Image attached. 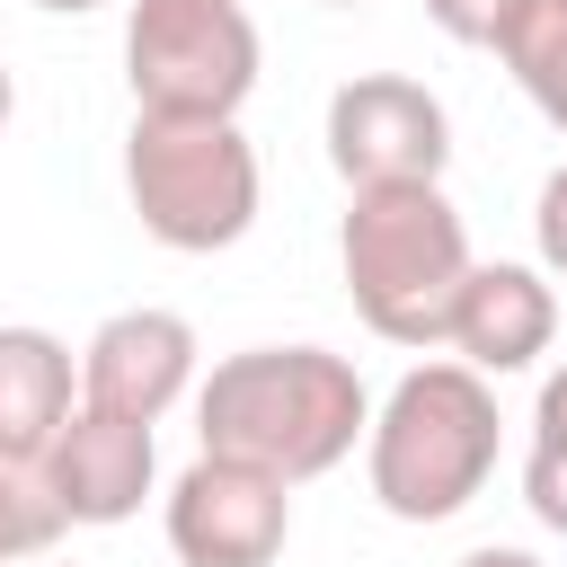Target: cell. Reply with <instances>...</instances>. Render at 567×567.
<instances>
[{"label":"cell","mask_w":567,"mask_h":567,"mask_svg":"<svg viewBox=\"0 0 567 567\" xmlns=\"http://www.w3.org/2000/svg\"><path fill=\"white\" fill-rule=\"evenodd\" d=\"M443 346H452V363H470L478 381L532 372V363L558 346V284H549L540 266H523V257H487V266H470Z\"/></svg>","instance_id":"obj_10"},{"label":"cell","mask_w":567,"mask_h":567,"mask_svg":"<svg viewBox=\"0 0 567 567\" xmlns=\"http://www.w3.org/2000/svg\"><path fill=\"white\" fill-rule=\"evenodd\" d=\"M9 115H18V80H9V62H0V133H9Z\"/></svg>","instance_id":"obj_19"},{"label":"cell","mask_w":567,"mask_h":567,"mask_svg":"<svg viewBox=\"0 0 567 567\" xmlns=\"http://www.w3.org/2000/svg\"><path fill=\"white\" fill-rule=\"evenodd\" d=\"M470 221L443 186H363L337 221V275L354 319L381 346H443L452 301L470 284Z\"/></svg>","instance_id":"obj_3"},{"label":"cell","mask_w":567,"mask_h":567,"mask_svg":"<svg viewBox=\"0 0 567 567\" xmlns=\"http://www.w3.org/2000/svg\"><path fill=\"white\" fill-rule=\"evenodd\" d=\"M452 567H549L540 549H514V540H478V549H461Z\"/></svg>","instance_id":"obj_17"},{"label":"cell","mask_w":567,"mask_h":567,"mask_svg":"<svg viewBox=\"0 0 567 567\" xmlns=\"http://www.w3.org/2000/svg\"><path fill=\"white\" fill-rule=\"evenodd\" d=\"M372 425V390L328 346H239L195 381V452L248 461L284 487L328 478Z\"/></svg>","instance_id":"obj_1"},{"label":"cell","mask_w":567,"mask_h":567,"mask_svg":"<svg viewBox=\"0 0 567 567\" xmlns=\"http://www.w3.org/2000/svg\"><path fill=\"white\" fill-rule=\"evenodd\" d=\"M27 9H44V18H89V9H106V0H27Z\"/></svg>","instance_id":"obj_18"},{"label":"cell","mask_w":567,"mask_h":567,"mask_svg":"<svg viewBox=\"0 0 567 567\" xmlns=\"http://www.w3.org/2000/svg\"><path fill=\"white\" fill-rule=\"evenodd\" d=\"M35 487L53 496L62 523H89V532L133 523L142 496L159 487V443H151V425H133V416L71 408V425H62L53 452L35 461Z\"/></svg>","instance_id":"obj_9"},{"label":"cell","mask_w":567,"mask_h":567,"mask_svg":"<svg viewBox=\"0 0 567 567\" xmlns=\"http://www.w3.org/2000/svg\"><path fill=\"white\" fill-rule=\"evenodd\" d=\"M71 408H80V354L35 319H0V461L35 470L71 425Z\"/></svg>","instance_id":"obj_11"},{"label":"cell","mask_w":567,"mask_h":567,"mask_svg":"<svg viewBox=\"0 0 567 567\" xmlns=\"http://www.w3.org/2000/svg\"><path fill=\"white\" fill-rule=\"evenodd\" d=\"M124 204L159 248L221 257V248H239L257 230V204H266L257 142L239 133V115H221V124L133 115V133H124Z\"/></svg>","instance_id":"obj_4"},{"label":"cell","mask_w":567,"mask_h":567,"mask_svg":"<svg viewBox=\"0 0 567 567\" xmlns=\"http://www.w3.org/2000/svg\"><path fill=\"white\" fill-rule=\"evenodd\" d=\"M159 532L177 567H275L292 540V487L248 461L195 452L159 496Z\"/></svg>","instance_id":"obj_7"},{"label":"cell","mask_w":567,"mask_h":567,"mask_svg":"<svg viewBox=\"0 0 567 567\" xmlns=\"http://www.w3.org/2000/svg\"><path fill=\"white\" fill-rule=\"evenodd\" d=\"M496 62L540 106V124L567 142V0H523V18L496 35Z\"/></svg>","instance_id":"obj_12"},{"label":"cell","mask_w":567,"mask_h":567,"mask_svg":"<svg viewBox=\"0 0 567 567\" xmlns=\"http://www.w3.org/2000/svg\"><path fill=\"white\" fill-rule=\"evenodd\" d=\"M266 71L257 18L239 0H124V89L133 115L221 124L248 106Z\"/></svg>","instance_id":"obj_5"},{"label":"cell","mask_w":567,"mask_h":567,"mask_svg":"<svg viewBox=\"0 0 567 567\" xmlns=\"http://www.w3.org/2000/svg\"><path fill=\"white\" fill-rule=\"evenodd\" d=\"M204 381V346H195V319L186 310H115L89 328L80 346V408H106V416H133V425H159L177 399H195Z\"/></svg>","instance_id":"obj_8"},{"label":"cell","mask_w":567,"mask_h":567,"mask_svg":"<svg viewBox=\"0 0 567 567\" xmlns=\"http://www.w3.org/2000/svg\"><path fill=\"white\" fill-rule=\"evenodd\" d=\"M532 266L549 275V284H567V159L540 177V195H532Z\"/></svg>","instance_id":"obj_15"},{"label":"cell","mask_w":567,"mask_h":567,"mask_svg":"<svg viewBox=\"0 0 567 567\" xmlns=\"http://www.w3.org/2000/svg\"><path fill=\"white\" fill-rule=\"evenodd\" d=\"M319 9H363V0H319Z\"/></svg>","instance_id":"obj_20"},{"label":"cell","mask_w":567,"mask_h":567,"mask_svg":"<svg viewBox=\"0 0 567 567\" xmlns=\"http://www.w3.org/2000/svg\"><path fill=\"white\" fill-rule=\"evenodd\" d=\"M523 505L540 532L567 540V363L540 372V399H532V443H523Z\"/></svg>","instance_id":"obj_13"},{"label":"cell","mask_w":567,"mask_h":567,"mask_svg":"<svg viewBox=\"0 0 567 567\" xmlns=\"http://www.w3.org/2000/svg\"><path fill=\"white\" fill-rule=\"evenodd\" d=\"M496 381L470 363H408L363 425V487L390 523H452L496 478Z\"/></svg>","instance_id":"obj_2"},{"label":"cell","mask_w":567,"mask_h":567,"mask_svg":"<svg viewBox=\"0 0 567 567\" xmlns=\"http://www.w3.org/2000/svg\"><path fill=\"white\" fill-rule=\"evenodd\" d=\"M62 532H71V523L53 514V496L35 487V470H9V461H0V567L44 558Z\"/></svg>","instance_id":"obj_14"},{"label":"cell","mask_w":567,"mask_h":567,"mask_svg":"<svg viewBox=\"0 0 567 567\" xmlns=\"http://www.w3.org/2000/svg\"><path fill=\"white\" fill-rule=\"evenodd\" d=\"M425 18H434L452 44H478V53H496V35L523 18V0H425Z\"/></svg>","instance_id":"obj_16"},{"label":"cell","mask_w":567,"mask_h":567,"mask_svg":"<svg viewBox=\"0 0 567 567\" xmlns=\"http://www.w3.org/2000/svg\"><path fill=\"white\" fill-rule=\"evenodd\" d=\"M319 142H328V168L346 177V195H363V186H443V168H452V115L408 71L337 80Z\"/></svg>","instance_id":"obj_6"}]
</instances>
